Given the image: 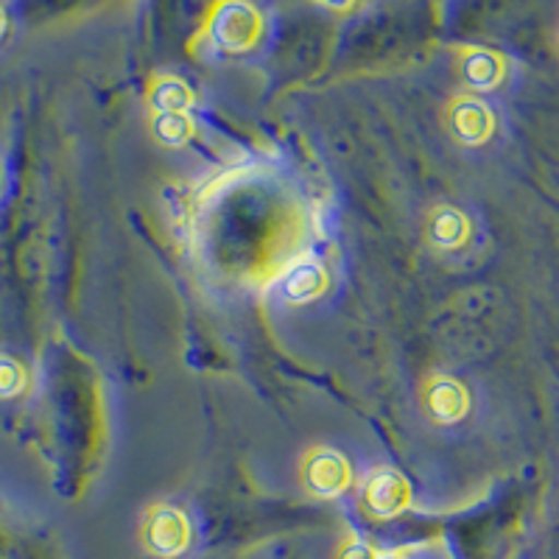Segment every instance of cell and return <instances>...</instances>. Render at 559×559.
<instances>
[{"mask_svg":"<svg viewBox=\"0 0 559 559\" xmlns=\"http://www.w3.org/2000/svg\"><path fill=\"white\" fill-rule=\"evenodd\" d=\"M207 34L218 51H252L254 45L261 43L263 17L258 9L247 7V3H222L210 14Z\"/></svg>","mask_w":559,"mask_h":559,"instance_id":"obj_1","label":"cell"},{"mask_svg":"<svg viewBox=\"0 0 559 559\" xmlns=\"http://www.w3.org/2000/svg\"><path fill=\"white\" fill-rule=\"evenodd\" d=\"M143 546L159 559H174L191 546V521L182 509L159 503L143 521Z\"/></svg>","mask_w":559,"mask_h":559,"instance_id":"obj_2","label":"cell"},{"mask_svg":"<svg viewBox=\"0 0 559 559\" xmlns=\"http://www.w3.org/2000/svg\"><path fill=\"white\" fill-rule=\"evenodd\" d=\"M302 481L317 498H338L353 484L349 462L333 448H313L302 464Z\"/></svg>","mask_w":559,"mask_h":559,"instance_id":"obj_3","label":"cell"},{"mask_svg":"<svg viewBox=\"0 0 559 559\" xmlns=\"http://www.w3.org/2000/svg\"><path fill=\"white\" fill-rule=\"evenodd\" d=\"M364 507L378 521H392L412 507V484L392 467H381L367 478L364 487Z\"/></svg>","mask_w":559,"mask_h":559,"instance_id":"obj_4","label":"cell"},{"mask_svg":"<svg viewBox=\"0 0 559 559\" xmlns=\"http://www.w3.org/2000/svg\"><path fill=\"white\" fill-rule=\"evenodd\" d=\"M448 129L462 146H484L496 134V115L478 98L462 96L448 107Z\"/></svg>","mask_w":559,"mask_h":559,"instance_id":"obj_5","label":"cell"},{"mask_svg":"<svg viewBox=\"0 0 559 559\" xmlns=\"http://www.w3.org/2000/svg\"><path fill=\"white\" fill-rule=\"evenodd\" d=\"M423 406L431 414V419L442 426H453V423H462L471 412V394L456 378L433 376L423 386Z\"/></svg>","mask_w":559,"mask_h":559,"instance_id":"obj_6","label":"cell"},{"mask_svg":"<svg viewBox=\"0 0 559 559\" xmlns=\"http://www.w3.org/2000/svg\"><path fill=\"white\" fill-rule=\"evenodd\" d=\"M507 76V62L501 53L489 51V48H464L462 51V79L471 90L489 93V90L501 87Z\"/></svg>","mask_w":559,"mask_h":559,"instance_id":"obj_7","label":"cell"},{"mask_svg":"<svg viewBox=\"0 0 559 559\" xmlns=\"http://www.w3.org/2000/svg\"><path fill=\"white\" fill-rule=\"evenodd\" d=\"M324 288H328V272L313 261L294 263L277 283L280 297L286 299V302H294V306L322 297Z\"/></svg>","mask_w":559,"mask_h":559,"instance_id":"obj_8","label":"cell"},{"mask_svg":"<svg viewBox=\"0 0 559 559\" xmlns=\"http://www.w3.org/2000/svg\"><path fill=\"white\" fill-rule=\"evenodd\" d=\"M428 241L437 249H445V252H453V249H462L471 238V222L464 216L459 207H451V204H442L428 216Z\"/></svg>","mask_w":559,"mask_h":559,"instance_id":"obj_9","label":"cell"},{"mask_svg":"<svg viewBox=\"0 0 559 559\" xmlns=\"http://www.w3.org/2000/svg\"><path fill=\"white\" fill-rule=\"evenodd\" d=\"M148 107L157 115H188L193 107V90L177 76H159L148 87Z\"/></svg>","mask_w":559,"mask_h":559,"instance_id":"obj_10","label":"cell"},{"mask_svg":"<svg viewBox=\"0 0 559 559\" xmlns=\"http://www.w3.org/2000/svg\"><path fill=\"white\" fill-rule=\"evenodd\" d=\"M154 138L166 146H185L193 138L191 115H157L152 123Z\"/></svg>","mask_w":559,"mask_h":559,"instance_id":"obj_11","label":"cell"},{"mask_svg":"<svg viewBox=\"0 0 559 559\" xmlns=\"http://www.w3.org/2000/svg\"><path fill=\"white\" fill-rule=\"evenodd\" d=\"M26 386V372L14 358L0 356V397H14Z\"/></svg>","mask_w":559,"mask_h":559,"instance_id":"obj_12","label":"cell"},{"mask_svg":"<svg viewBox=\"0 0 559 559\" xmlns=\"http://www.w3.org/2000/svg\"><path fill=\"white\" fill-rule=\"evenodd\" d=\"M338 559H378V554L364 540H349L347 546L342 548V554H338Z\"/></svg>","mask_w":559,"mask_h":559,"instance_id":"obj_13","label":"cell"},{"mask_svg":"<svg viewBox=\"0 0 559 559\" xmlns=\"http://www.w3.org/2000/svg\"><path fill=\"white\" fill-rule=\"evenodd\" d=\"M378 559H406L403 554H394V551H386V554H378Z\"/></svg>","mask_w":559,"mask_h":559,"instance_id":"obj_14","label":"cell"},{"mask_svg":"<svg viewBox=\"0 0 559 559\" xmlns=\"http://www.w3.org/2000/svg\"><path fill=\"white\" fill-rule=\"evenodd\" d=\"M3 28H7V17H3V12H0V37H3Z\"/></svg>","mask_w":559,"mask_h":559,"instance_id":"obj_15","label":"cell"}]
</instances>
